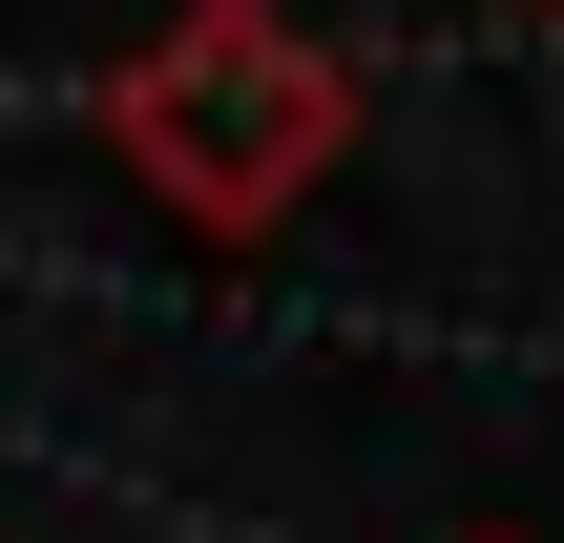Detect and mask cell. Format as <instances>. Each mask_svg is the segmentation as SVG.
I'll return each instance as SVG.
<instances>
[{
  "label": "cell",
  "instance_id": "6da1fadb",
  "mask_svg": "<svg viewBox=\"0 0 564 543\" xmlns=\"http://www.w3.org/2000/svg\"><path fill=\"white\" fill-rule=\"evenodd\" d=\"M105 146H126V188H147L167 230L251 251V230H293V209L335 188L356 63H335L293 0H188V21H147V42L105 63Z\"/></svg>",
  "mask_w": 564,
  "mask_h": 543
},
{
  "label": "cell",
  "instance_id": "7a4b0ae2",
  "mask_svg": "<svg viewBox=\"0 0 564 543\" xmlns=\"http://www.w3.org/2000/svg\"><path fill=\"white\" fill-rule=\"evenodd\" d=\"M544 21H564V0H544Z\"/></svg>",
  "mask_w": 564,
  "mask_h": 543
}]
</instances>
